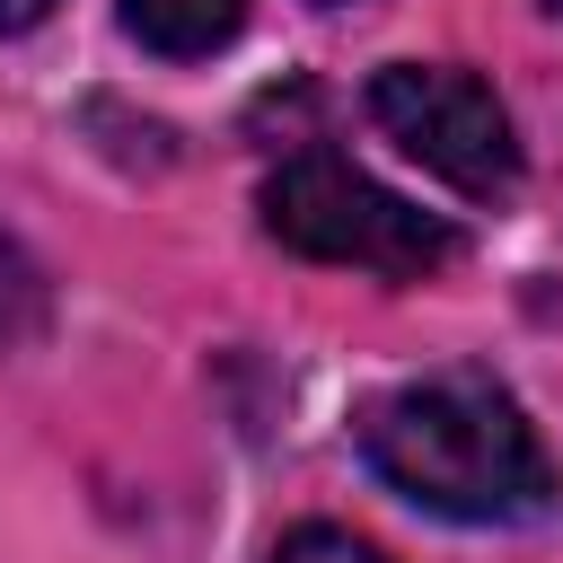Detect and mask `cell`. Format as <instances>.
Here are the masks:
<instances>
[{"mask_svg":"<svg viewBox=\"0 0 563 563\" xmlns=\"http://www.w3.org/2000/svg\"><path fill=\"white\" fill-rule=\"evenodd\" d=\"M352 440H361L369 475L387 493H405L413 510H431V519L519 528V519H545L554 493H563L537 422L484 369H440V378L369 396Z\"/></svg>","mask_w":563,"mask_h":563,"instance_id":"6da1fadb","label":"cell"},{"mask_svg":"<svg viewBox=\"0 0 563 563\" xmlns=\"http://www.w3.org/2000/svg\"><path fill=\"white\" fill-rule=\"evenodd\" d=\"M264 238L308 255V264H361V273H387V282H431L440 264H457V229L405 194H387L378 176H361L352 158L334 150H290L264 194Z\"/></svg>","mask_w":563,"mask_h":563,"instance_id":"7a4b0ae2","label":"cell"},{"mask_svg":"<svg viewBox=\"0 0 563 563\" xmlns=\"http://www.w3.org/2000/svg\"><path fill=\"white\" fill-rule=\"evenodd\" d=\"M369 123L440 185H457L466 202H501L519 185V141H510V114L501 97L475 79V70H449V62H387L369 79Z\"/></svg>","mask_w":563,"mask_h":563,"instance_id":"3957f363","label":"cell"},{"mask_svg":"<svg viewBox=\"0 0 563 563\" xmlns=\"http://www.w3.org/2000/svg\"><path fill=\"white\" fill-rule=\"evenodd\" d=\"M123 26L158 62H202L246 26V0H123Z\"/></svg>","mask_w":563,"mask_h":563,"instance_id":"277c9868","label":"cell"},{"mask_svg":"<svg viewBox=\"0 0 563 563\" xmlns=\"http://www.w3.org/2000/svg\"><path fill=\"white\" fill-rule=\"evenodd\" d=\"M44 308H53V290H44L35 255H26V246L0 229V352L35 343V334H44Z\"/></svg>","mask_w":563,"mask_h":563,"instance_id":"5b68a950","label":"cell"},{"mask_svg":"<svg viewBox=\"0 0 563 563\" xmlns=\"http://www.w3.org/2000/svg\"><path fill=\"white\" fill-rule=\"evenodd\" d=\"M264 563H387L369 537H352V528H325V519H308V528H290Z\"/></svg>","mask_w":563,"mask_h":563,"instance_id":"8992f818","label":"cell"},{"mask_svg":"<svg viewBox=\"0 0 563 563\" xmlns=\"http://www.w3.org/2000/svg\"><path fill=\"white\" fill-rule=\"evenodd\" d=\"M53 0H0V35H18V26H35Z\"/></svg>","mask_w":563,"mask_h":563,"instance_id":"52a82bcc","label":"cell"},{"mask_svg":"<svg viewBox=\"0 0 563 563\" xmlns=\"http://www.w3.org/2000/svg\"><path fill=\"white\" fill-rule=\"evenodd\" d=\"M317 9H361V0H317Z\"/></svg>","mask_w":563,"mask_h":563,"instance_id":"ba28073f","label":"cell"}]
</instances>
